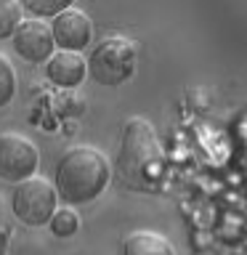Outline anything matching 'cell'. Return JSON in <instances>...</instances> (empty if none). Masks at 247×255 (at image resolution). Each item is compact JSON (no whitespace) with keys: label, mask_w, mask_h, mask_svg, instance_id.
I'll return each instance as SVG.
<instances>
[{"label":"cell","mask_w":247,"mask_h":255,"mask_svg":"<svg viewBox=\"0 0 247 255\" xmlns=\"http://www.w3.org/2000/svg\"><path fill=\"white\" fill-rule=\"evenodd\" d=\"M117 173L127 186L154 191L165 175V151L149 120L130 117L123 128L117 154Z\"/></svg>","instance_id":"1"},{"label":"cell","mask_w":247,"mask_h":255,"mask_svg":"<svg viewBox=\"0 0 247 255\" xmlns=\"http://www.w3.org/2000/svg\"><path fill=\"white\" fill-rule=\"evenodd\" d=\"M112 178L109 159L93 146L69 149L56 165V197L67 205H88Z\"/></svg>","instance_id":"2"},{"label":"cell","mask_w":247,"mask_h":255,"mask_svg":"<svg viewBox=\"0 0 247 255\" xmlns=\"http://www.w3.org/2000/svg\"><path fill=\"white\" fill-rule=\"evenodd\" d=\"M91 77L99 85L117 88L127 83L135 72V45L127 37H107L93 48L91 59L85 61Z\"/></svg>","instance_id":"3"},{"label":"cell","mask_w":247,"mask_h":255,"mask_svg":"<svg viewBox=\"0 0 247 255\" xmlns=\"http://www.w3.org/2000/svg\"><path fill=\"white\" fill-rule=\"evenodd\" d=\"M56 202H59L56 189L45 178L32 175V178L21 181L16 186L11 210L24 226H45V223H51L53 213H56Z\"/></svg>","instance_id":"4"},{"label":"cell","mask_w":247,"mask_h":255,"mask_svg":"<svg viewBox=\"0 0 247 255\" xmlns=\"http://www.w3.org/2000/svg\"><path fill=\"white\" fill-rule=\"evenodd\" d=\"M40 162L37 146L19 133L0 135V181L21 183L35 175Z\"/></svg>","instance_id":"5"},{"label":"cell","mask_w":247,"mask_h":255,"mask_svg":"<svg viewBox=\"0 0 247 255\" xmlns=\"http://www.w3.org/2000/svg\"><path fill=\"white\" fill-rule=\"evenodd\" d=\"M51 35H53V45H59L61 51L80 53L83 48H88V43H91L93 24H91V19H88L85 11L69 5L67 11H61L59 16H53Z\"/></svg>","instance_id":"6"},{"label":"cell","mask_w":247,"mask_h":255,"mask_svg":"<svg viewBox=\"0 0 247 255\" xmlns=\"http://www.w3.org/2000/svg\"><path fill=\"white\" fill-rule=\"evenodd\" d=\"M13 48L24 61L29 64H43L53 56V35L51 24L40 19H21V24L13 32Z\"/></svg>","instance_id":"7"},{"label":"cell","mask_w":247,"mask_h":255,"mask_svg":"<svg viewBox=\"0 0 247 255\" xmlns=\"http://www.w3.org/2000/svg\"><path fill=\"white\" fill-rule=\"evenodd\" d=\"M45 75L53 85H59V88H77L88 75V64L80 53L59 51V53H53L51 59H48Z\"/></svg>","instance_id":"8"},{"label":"cell","mask_w":247,"mask_h":255,"mask_svg":"<svg viewBox=\"0 0 247 255\" xmlns=\"http://www.w3.org/2000/svg\"><path fill=\"white\" fill-rule=\"evenodd\" d=\"M123 255H175V247L157 231H133L123 242Z\"/></svg>","instance_id":"9"},{"label":"cell","mask_w":247,"mask_h":255,"mask_svg":"<svg viewBox=\"0 0 247 255\" xmlns=\"http://www.w3.org/2000/svg\"><path fill=\"white\" fill-rule=\"evenodd\" d=\"M72 3L69 0H24L21 11H27L32 19H43V16H59L61 11H67Z\"/></svg>","instance_id":"10"},{"label":"cell","mask_w":247,"mask_h":255,"mask_svg":"<svg viewBox=\"0 0 247 255\" xmlns=\"http://www.w3.org/2000/svg\"><path fill=\"white\" fill-rule=\"evenodd\" d=\"M19 24H21V5L13 3V0H0V40L13 37Z\"/></svg>","instance_id":"11"},{"label":"cell","mask_w":247,"mask_h":255,"mask_svg":"<svg viewBox=\"0 0 247 255\" xmlns=\"http://www.w3.org/2000/svg\"><path fill=\"white\" fill-rule=\"evenodd\" d=\"M80 229V218L72 207H64V210H56L53 218H51V231L56 237H72L75 231Z\"/></svg>","instance_id":"12"},{"label":"cell","mask_w":247,"mask_h":255,"mask_svg":"<svg viewBox=\"0 0 247 255\" xmlns=\"http://www.w3.org/2000/svg\"><path fill=\"white\" fill-rule=\"evenodd\" d=\"M16 96V72L5 56H0V109L8 107Z\"/></svg>","instance_id":"13"},{"label":"cell","mask_w":247,"mask_h":255,"mask_svg":"<svg viewBox=\"0 0 247 255\" xmlns=\"http://www.w3.org/2000/svg\"><path fill=\"white\" fill-rule=\"evenodd\" d=\"M8 242H11V221H8L5 205H3V199H0V255H5Z\"/></svg>","instance_id":"14"}]
</instances>
